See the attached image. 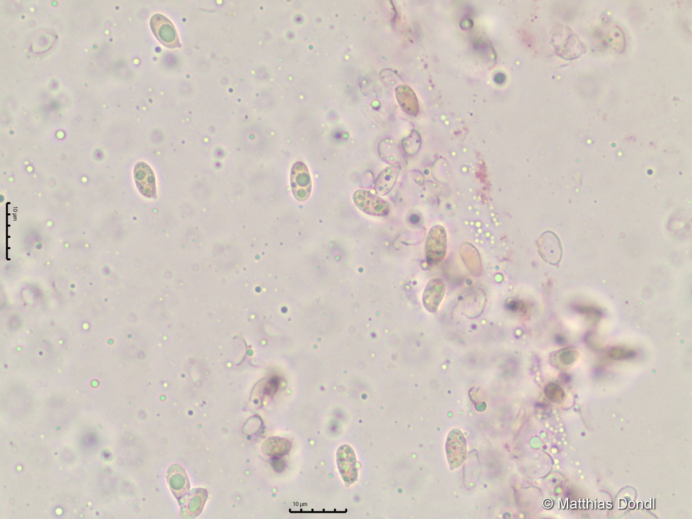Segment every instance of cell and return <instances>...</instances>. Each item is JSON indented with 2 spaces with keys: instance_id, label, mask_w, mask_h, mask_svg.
I'll return each mask as SVG.
<instances>
[{
  "instance_id": "6",
  "label": "cell",
  "mask_w": 692,
  "mask_h": 519,
  "mask_svg": "<svg viewBox=\"0 0 692 519\" xmlns=\"http://www.w3.org/2000/svg\"><path fill=\"white\" fill-rule=\"evenodd\" d=\"M134 175L140 193L145 197L156 198V179L151 167L145 162H138L135 165Z\"/></svg>"
},
{
  "instance_id": "10",
  "label": "cell",
  "mask_w": 692,
  "mask_h": 519,
  "mask_svg": "<svg viewBox=\"0 0 692 519\" xmlns=\"http://www.w3.org/2000/svg\"><path fill=\"white\" fill-rule=\"evenodd\" d=\"M559 358L565 363L573 361L577 355L576 351L573 347H565L558 352Z\"/></svg>"
},
{
  "instance_id": "1",
  "label": "cell",
  "mask_w": 692,
  "mask_h": 519,
  "mask_svg": "<svg viewBox=\"0 0 692 519\" xmlns=\"http://www.w3.org/2000/svg\"><path fill=\"white\" fill-rule=\"evenodd\" d=\"M151 29L156 39L169 48L181 46L176 30L172 21L161 14H154L149 21Z\"/></svg>"
},
{
  "instance_id": "2",
  "label": "cell",
  "mask_w": 692,
  "mask_h": 519,
  "mask_svg": "<svg viewBox=\"0 0 692 519\" xmlns=\"http://www.w3.org/2000/svg\"><path fill=\"white\" fill-rule=\"evenodd\" d=\"M290 185L294 198L298 201H305L311 194L312 183L307 165L298 161L295 163L290 172Z\"/></svg>"
},
{
  "instance_id": "9",
  "label": "cell",
  "mask_w": 692,
  "mask_h": 519,
  "mask_svg": "<svg viewBox=\"0 0 692 519\" xmlns=\"http://www.w3.org/2000/svg\"><path fill=\"white\" fill-rule=\"evenodd\" d=\"M399 174V169L396 166L388 167L381 171L375 181V191L380 195L388 194L395 184Z\"/></svg>"
},
{
  "instance_id": "4",
  "label": "cell",
  "mask_w": 692,
  "mask_h": 519,
  "mask_svg": "<svg viewBox=\"0 0 692 519\" xmlns=\"http://www.w3.org/2000/svg\"><path fill=\"white\" fill-rule=\"evenodd\" d=\"M538 252L543 260L558 265L563 256V248L558 237L552 231L545 232L538 241Z\"/></svg>"
},
{
  "instance_id": "7",
  "label": "cell",
  "mask_w": 692,
  "mask_h": 519,
  "mask_svg": "<svg viewBox=\"0 0 692 519\" xmlns=\"http://www.w3.org/2000/svg\"><path fill=\"white\" fill-rule=\"evenodd\" d=\"M446 293V284L439 277L431 279L426 284L424 292L422 301L425 309L430 312H435Z\"/></svg>"
},
{
  "instance_id": "8",
  "label": "cell",
  "mask_w": 692,
  "mask_h": 519,
  "mask_svg": "<svg viewBox=\"0 0 692 519\" xmlns=\"http://www.w3.org/2000/svg\"><path fill=\"white\" fill-rule=\"evenodd\" d=\"M446 251L445 235L428 234L426 243V257L428 264L436 265L444 258Z\"/></svg>"
},
{
  "instance_id": "3",
  "label": "cell",
  "mask_w": 692,
  "mask_h": 519,
  "mask_svg": "<svg viewBox=\"0 0 692 519\" xmlns=\"http://www.w3.org/2000/svg\"><path fill=\"white\" fill-rule=\"evenodd\" d=\"M356 206L364 213L377 217L386 216L390 211L387 201L365 190H357L352 196Z\"/></svg>"
},
{
  "instance_id": "5",
  "label": "cell",
  "mask_w": 692,
  "mask_h": 519,
  "mask_svg": "<svg viewBox=\"0 0 692 519\" xmlns=\"http://www.w3.org/2000/svg\"><path fill=\"white\" fill-rule=\"evenodd\" d=\"M446 450L450 468H457L463 463L466 453V445L464 437L460 430L454 429L450 432Z\"/></svg>"
},
{
  "instance_id": "11",
  "label": "cell",
  "mask_w": 692,
  "mask_h": 519,
  "mask_svg": "<svg viewBox=\"0 0 692 519\" xmlns=\"http://www.w3.org/2000/svg\"><path fill=\"white\" fill-rule=\"evenodd\" d=\"M609 354L611 358H622L632 356L633 352L621 347H614L609 352Z\"/></svg>"
}]
</instances>
